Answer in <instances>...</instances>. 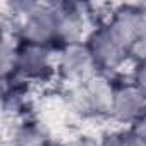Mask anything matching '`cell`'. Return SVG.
<instances>
[{"label":"cell","instance_id":"1","mask_svg":"<svg viewBox=\"0 0 146 146\" xmlns=\"http://www.w3.org/2000/svg\"><path fill=\"white\" fill-rule=\"evenodd\" d=\"M84 41L95 58L98 72L112 76V72L120 70L131 62L127 43L108 26L107 21L91 26Z\"/></svg>","mask_w":146,"mask_h":146},{"label":"cell","instance_id":"2","mask_svg":"<svg viewBox=\"0 0 146 146\" xmlns=\"http://www.w3.org/2000/svg\"><path fill=\"white\" fill-rule=\"evenodd\" d=\"M16 76L26 83H45L57 78V48L17 41Z\"/></svg>","mask_w":146,"mask_h":146},{"label":"cell","instance_id":"3","mask_svg":"<svg viewBox=\"0 0 146 146\" xmlns=\"http://www.w3.org/2000/svg\"><path fill=\"white\" fill-rule=\"evenodd\" d=\"M57 29H58L57 4H36V7L19 21L17 38L19 41L57 48Z\"/></svg>","mask_w":146,"mask_h":146},{"label":"cell","instance_id":"4","mask_svg":"<svg viewBox=\"0 0 146 146\" xmlns=\"http://www.w3.org/2000/svg\"><path fill=\"white\" fill-rule=\"evenodd\" d=\"M98 72L95 58L86 41L70 43L57 48V79L67 84L84 83Z\"/></svg>","mask_w":146,"mask_h":146},{"label":"cell","instance_id":"5","mask_svg":"<svg viewBox=\"0 0 146 146\" xmlns=\"http://www.w3.org/2000/svg\"><path fill=\"white\" fill-rule=\"evenodd\" d=\"M144 115H146V91H143L129 78L124 81H117L108 119L117 122L120 127H131Z\"/></svg>","mask_w":146,"mask_h":146},{"label":"cell","instance_id":"6","mask_svg":"<svg viewBox=\"0 0 146 146\" xmlns=\"http://www.w3.org/2000/svg\"><path fill=\"white\" fill-rule=\"evenodd\" d=\"M91 5L65 2L57 4L58 11V29H57V48L70 43L84 41L93 24V14L90 12Z\"/></svg>","mask_w":146,"mask_h":146},{"label":"cell","instance_id":"7","mask_svg":"<svg viewBox=\"0 0 146 146\" xmlns=\"http://www.w3.org/2000/svg\"><path fill=\"white\" fill-rule=\"evenodd\" d=\"M108 26L131 46V43L146 29V19L143 12V4H120L115 5L107 19Z\"/></svg>","mask_w":146,"mask_h":146},{"label":"cell","instance_id":"8","mask_svg":"<svg viewBox=\"0 0 146 146\" xmlns=\"http://www.w3.org/2000/svg\"><path fill=\"white\" fill-rule=\"evenodd\" d=\"M62 105H64V108L67 110L69 115L76 117L79 120H90V119L98 117L91 91L88 88V81L64 86Z\"/></svg>","mask_w":146,"mask_h":146},{"label":"cell","instance_id":"9","mask_svg":"<svg viewBox=\"0 0 146 146\" xmlns=\"http://www.w3.org/2000/svg\"><path fill=\"white\" fill-rule=\"evenodd\" d=\"M9 137H12L19 146H57L53 144L46 125L33 117L16 120Z\"/></svg>","mask_w":146,"mask_h":146},{"label":"cell","instance_id":"10","mask_svg":"<svg viewBox=\"0 0 146 146\" xmlns=\"http://www.w3.org/2000/svg\"><path fill=\"white\" fill-rule=\"evenodd\" d=\"M115 84L117 81L110 74H103V72H96L93 78L88 79V88L91 91L98 117H107V119L110 117L113 95H115Z\"/></svg>","mask_w":146,"mask_h":146},{"label":"cell","instance_id":"11","mask_svg":"<svg viewBox=\"0 0 146 146\" xmlns=\"http://www.w3.org/2000/svg\"><path fill=\"white\" fill-rule=\"evenodd\" d=\"M102 141L105 146H143L131 127H117L108 132Z\"/></svg>","mask_w":146,"mask_h":146},{"label":"cell","instance_id":"12","mask_svg":"<svg viewBox=\"0 0 146 146\" xmlns=\"http://www.w3.org/2000/svg\"><path fill=\"white\" fill-rule=\"evenodd\" d=\"M129 79L137 84L143 91H146V62H139V64H132Z\"/></svg>","mask_w":146,"mask_h":146},{"label":"cell","instance_id":"13","mask_svg":"<svg viewBox=\"0 0 146 146\" xmlns=\"http://www.w3.org/2000/svg\"><path fill=\"white\" fill-rule=\"evenodd\" d=\"M131 129H132V132L136 134V137L139 139V143H141L143 146H146V115H144L143 119H139L136 124H132Z\"/></svg>","mask_w":146,"mask_h":146},{"label":"cell","instance_id":"14","mask_svg":"<svg viewBox=\"0 0 146 146\" xmlns=\"http://www.w3.org/2000/svg\"><path fill=\"white\" fill-rule=\"evenodd\" d=\"M2 146H19V144H17L12 137H9V136H7V137L2 141Z\"/></svg>","mask_w":146,"mask_h":146}]
</instances>
